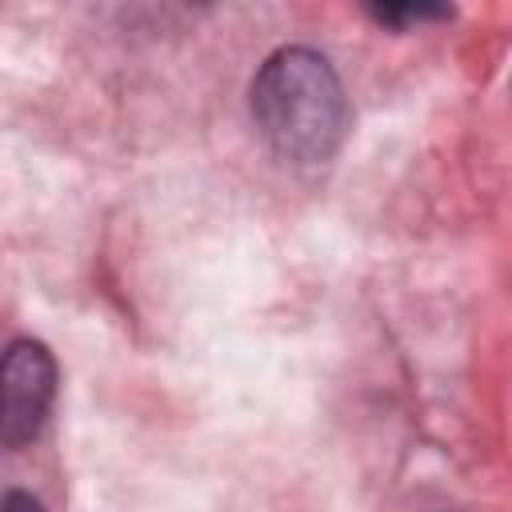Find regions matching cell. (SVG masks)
<instances>
[{
    "instance_id": "1",
    "label": "cell",
    "mask_w": 512,
    "mask_h": 512,
    "mask_svg": "<svg viewBox=\"0 0 512 512\" xmlns=\"http://www.w3.org/2000/svg\"><path fill=\"white\" fill-rule=\"evenodd\" d=\"M252 116L272 152L296 164L328 160L348 128L344 88L312 48H280L264 60L252 80Z\"/></svg>"
},
{
    "instance_id": "2",
    "label": "cell",
    "mask_w": 512,
    "mask_h": 512,
    "mask_svg": "<svg viewBox=\"0 0 512 512\" xmlns=\"http://www.w3.org/2000/svg\"><path fill=\"white\" fill-rule=\"evenodd\" d=\"M52 392H56V364L48 356V348L40 340H16L4 352V368H0V436L8 448L28 444L48 408H52Z\"/></svg>"
},
{
    "instance_id": "3",
    "label": "cell",
    "mask_w": 512,
    "mask_h": 512,
    "mask_svg": "<svg viewBox=\"0 0 512 512\" xmlns=\"http://www.w3.org/2000/svg\"><path fill=\"white\" fill-rule=\"evenodd\" d=\"M376 16L380 20H428V16H448V8H412V4H404V8H376Z\"/></svg>"
},
{
    "instance_id": "4",
    "label": "cell",
    "mask_w": 512,
    "mask_h": 512,
    "mask_svg": "<svg viewBox=\"0 0 512 512\" xmlns=\"http://www.w3.org/2000/svg\"><path fill=\"white\" fill-rule=\"evenodd\" d=\"M4 512H44L32 496H24V492H8L4 496Z\"/></svg>"
}]
</instances>
